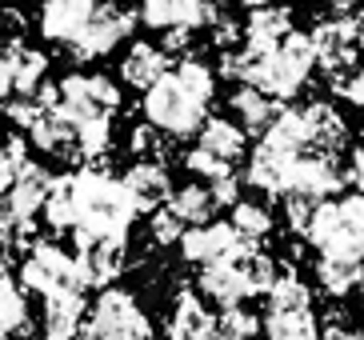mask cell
<instances>
[{
    "label": "cell",
    "mask_w": 364,
    "mask_h": 340,
    "mask_svg": "<svg viewBox=\"0 0 364 340\" xmlns=\"http://www.w3.org/2000/svg\"><path fill=\"white\" fill-rule=\"evenodd\" d=\"M216 92V76L208 64L184 56L181 64H172L168 73L144 92L140 108L149 117L152 128H161L164 137H188L208 120V105Z\"/></svg>",
    "instance_id": "6da1fadb"
},
{
    "label": "cell",
    "mask_w": 364,
    "mask_h": 340,
    "mask_svg": "<svg viewBox=\"0 0 364 340\" xmlns=\"http://www.w3.org/2000/svg\"><path fill=\"white\" fill-rule=\"evenodd\" d=\"M73 184V236L76 240H129V228L136 221L124 184L112 181L100 169L68 172Z\"/></svg>",
    "instance_id": "7a4b0ae2"
},
{
    "label": "cell",
    "mask_w": 364,
    "mask_h": 340,
    "mask_svg": "<svg viewBox=\"0 0 364 340\" xmlns=\"http://www.w3.org/2000/svg\"><path fill=\"white\" fill-rule=\"evenodd\" d=\"M304 240L321 256H344L364 260V196L344 201H316L304 228Z\"/></svg>",
    "instance_id": "3957f363"
},
{
    "label": "cell",
    "mask_w": 364,
    "mask_h": 340,
    "mask_svg": "<svg viewBox=\"0 0 364 340\" xmlns=\"http://www.w3.org/2000/svg\"><path fill=\"white\" fill-rule=\"evenodd\" d=\"M120 108V88L100 73H73L65 80H56V100L48 112L65 117L68 124H88V120H112Z\"/></svg>",
    "instance_id": "277c9868"
},
{
    "label": "cell",
    "mask_w": 364,
    "mask_h": 340,
    "mask_svg": "<svg viewBox=\"0 0 364 340\" xmlns=\"http://www.w3.org/2000/svg\"><path fill=\"white\" fill-rule=\"evenodd\" d=\"M85 340H152V320L140 312L129 288H105L88 309Z\"/></svg>",
    "instance_id": "5b68a950"
},
{
    "label": "cell",
    "mask_w": 364,
    "mask_h": 340,
    "mask_svg": "<svg viewBox=\"0 0 364 340\" xmlns=\"http://www.w3.org/2000/svg\"><path fill=\"white\" fill-rule=\"evenodd\" d=\"M132 28H136V9H129L124 0H100L92 21L68 41V56L73 60H97V56L112 53Z\"/></svg>",
    "instance_id": "8992f818"
},
{
    "label": "cell",
    "mask_w": 364,
    "mask_h": 340,
    "mask_svg": "<svg viewBox=\"0 0 364 340\" xmlns=\"http://www.w3.org/2000/svg\"><path fill=\"white\" fill-rule=\"evenodd\" d=\"M21 285L28 288V292H41V297L73 292V288L80 292V285H76V265H73V256H68L60 245H41V240H36V245L24 253Z\"/></svg>",
    "instance_id": "52a82bcc"
},
{
    "label": "cell",
    "mask_w": 364,
    "mask_h": 340,
    "mask_svg": "<svg viewBox=\"0 0 364 340\" xmlns=\"http://www.w3.org/2000/svg\"><path fill=\"white\" fill-rule=\"evenodd\" d=\"M344 188V169L328 152H300L284 172L280 196H309V201H328L332 192Z\"/></svg>",
    "instance_id": "ba28073f"
},
{
    "label": "cell",
    "mask_w": 364,
    "mask_h": 340,
    "mask_svg": "<svg viewBox=\"0 0 364 340\" xmlns=\"http://www.w3.org/2000/svg\"><path fill=\"white\" fill-rule=\"evenodd\" d=\"M312 53H316V64L328 73L332 88L344 80V73L356 64V21L353 16H332V21H321L309 32Z\"/></svg>",
    "instance_id": "9c48e42d"
},
{
    "label": "cell",
    "mask_w": 364,
    "mask_h": 340,
    "mask_svg": "<svg viewBox=\"0 0 364 340\" xmlns=\"http://www.w3.org/2000/svg\"><path fill=\"white\" fill-rule=\"evenodd\" d=\"M76 285L85 288H108L124 272V240H76Z\"/></svg>",
    "instance_id": "30bf717a"
},
{
    "label": "cell",
    "mask_w": 364,
    "mask_h": 340,
    "mask_svg": "<svg viewBox=\"0 0 364 340\" xmlns=\"http://www.w3.org/2000/svg\"><path fill=\"white\" fill-rule=\"evenodd\" d=\"M176 245H181L184 260H193V265L204 268V265H216V260L232 256L245 240L232 233L228 221H208V224H196V228H184V236Z\"/></svg>",
    "instance_id": "8fae6325"
},
{
    "label": "cell",
    "mask_w": 364,
    "mask_h": 340,
    "mask_svg": "<svg viewBox=\"0 0 364 340\" xmlns=\"http://www.w3.org/2000/svg\"><path fill=\"white\" fill-rule=\"evenodd\" d=\"M140 21L149 24V28H200V24H213L220 12L216 4L208 0H140Z\"/></svg>",
    "instance_id": "7c38bea8"
},
{
    "label": "cell",
    "mask_w": 364,
    "mask_h": 340,
    "mask_svg": "<svg viewBox=\"0 0 364 340\" xmlns=\"http://www.w3.org/2000/svg\"><path fill=\"white\" fill-rule=\"evenodd\" d=\"M120 184L129 192L136 216L164 208V204H168V192H172V181H168V172H164V164H152V160H136V164L120 176Z\"/></svg>",
    "instance_id": "4fadbf2b"
},
{
    "label": "cell",
    "mask_w": 364,
    "mask_h": 340,
    "mask_svg": "<svg viewBox=\"0 0 364 340\" xmlns=\"http://www.w3.org/2000/svg\"><path fill=\"white\" fill-rule=\"evenodd\" d=\"M236 253H240V248H236ZM236 253L225 256V260H216V265H204L200 280H196L200 297L216 300L220 309H236V304H245L248 300V285H245V272H240Z\"/></svg>",
    "instance_id": "5bb4252c"
},
{
    "label": "cell",
    "mask_w": 364,
    "mask_h": 340,
    "mask_svg": "<svg viewBox=\"0 0 364 340\" xmlns=\"http://www.w3.org/2000/svg\"><path fill=\"white\" fill-rule=\"evenodd\" d=\"M48 192H53V172L44 169V164H36V160H28V164L21 169V176L12 181L9 196H4V201H9L4 213L16 216V221H33V216L44 208Z\"/></svg>",
    "instance_id": "9a60e30c"
},
{
    "label": "cell",
    "mask_w": 364,
    "mask_h": 340,
    "mask_svg": "<svg viewBox=\"0 0 364 340\" xmlns=\"http://www.w3.org/2000/svg\"><path fill=\"white\" fill-rule=\"evenodd\" d=\"M100 0H44L41 4V32L48 41L68 44L76 32L92 21Z\"/></svg>",
    "instance_id": "2e32d148"
},
{
    "label": "cell",
    "mask_w": 364,
    "mask_h": 340,
    "mask_svg": "<svg viewBox=\"0 0 364 340\" xmlns=\"http://www.w3.org/2000/svg\"><path fill=\"white\" fill-rule=\"evenodd\" d=\"M240 32H245V48H252V53H272V48H280V41L292 32V12L284 9V4L252 9V16H248V24Z\"/></svg>",
    "instance_id": "e0dca14e"
},
{
    "label": "cell",
    "mask_w": 364,
    "mask_h": 340,
    "mask_svg": "<svg viewBox=\"0 0 364 340\" xmlns=\"http://www.w3.org/2000/svg\"><path fill=\"white\" fill-rule=\"evenodd\" d=\"M172 68V60L161 53V44H149V41H136L124 53V60H120V80L129 88H140V92H149L156 80H161L164 73Z\"/></svg>",
    "instance_id": "ac0fdd59"
},
{
    "label": "cell",
    "mask_w": 364,
    "mask_h": 340,
    "mask_svg": "<svg viewBox=\"0 0 364 340\" xmlns=\"http://www.w3.org/2000/svg\"><path fill=\"white\" fill-rule=\"evenodd\" d=\"M85 324V292H56L44 297V340H80Z\"/></svg>",
    "instance_id": "d6986e66"
},
{
    "label": "cell",
    "mask_w": 364,
    "mask_h": 340,
    "mask_svg": "<svg viewBox=\"0 0 364 340\" xmlns=\"http://www.w3.org/2000/svg\"><path fill=\"white\" fill-rule=\"evenodd\" d=\"M213 324L216 317L204 309V300L196 292H181L168 317V340H216Z\"/></svg>",
    "instance_id": "ffe728a7"
},
{
    "label": "cell",
    "mask_w": 364,
    "mask_h": 340,
    "mask_svg": "<svg viewBox=\"0 0 364 340\" xmlns=\"http://www.w3.org/2000/svg\"><path fill=\"white\" fill-rule=\"evenodd\" d=\"M304 117H309L312 152H328V156H336V152L348 144V124H344V117L332 105L312 100V105H304Z\"/></svg>",
    "instance_id": "44dd1931"
},
{
    "label": "cell",
    "mask_w": 364,
    "mask_h": 340,
    "mask_svg": "<svg viewBox=\"0 0 364 340\" xmlns=\"http://www.w3.org/2000/svg\"><path fill=\"white\" fill-rule=\"evenodd\" d=\"M196 132H200V144H196V149L208 152V156L225 160V164H236V160L245 156V128L232 124V120L208 117Z\"/></svg>",
    "instance_id": "7402d4cb"
},
{
    "label": "cell",
    "mask_w": 364,
    "mask_h": 340,
    "mask_svg": "<svg viewBox=\"0 0 364 340\" xmlns=\"http://www.w3.org/2000/svg\"><path fill=\"white\" fill-rule=\"evenodd\" d=\"M164 208H168L181 224H188V228L208 224L216 216V201H213V192L204 188V184H181V188H172Z\"/></svg>",
    "instance_id": "603a6c76"
},
{
    "label": "cell",
    "mask_w": 364,
    "mask_h": 340,
    "mask_svg": "<svg viewBox=\"0 0 364 340\" xmlns=\"http://www.w3.org/2000/svg\"><path fill=\"white\" fill-rule=\"evenodd\" d=\"M33 144L48 156H65V160H80L76 156V128L68 124L65 117H56V112H44L33 128Z\"/></svg>",
    "instance_id": "cb8c5ba5"
},
{
    "label": "cell",
    "mask_w": 364,
    "mask_h": 340,
    "mask_svg": "<svg viewBox=\"0 0 364 340\" xmlns=\"http://www.w3.org/2000/svg\"><path fill=\"white\" fill-rule=\"evenodd\" d=\"M264 340H321V320L316 312H268V320H260Z\"/></svg>",
    "instance_id": "d4e9b609"
},
{
    "label": "cell",
    "mask_w": 364,
    "mask_h": 340,
    "mask_svg": "<svg viewBox=\"0 0 364 340\" xmlns=\"http://www.w3.org/2000/svg\"><path fill=\"white\" fill-rule=\"evenodd\" d=\"M364 265L360 260H344V256H321L316 260V285L328 297H348L353 288H360Z\"/></svg>",
    "instance_id": "484cf974"
},
{
    "label": "cell",
    "mask_w": 364,
    "mask_h": 340,
    "mask_svg": "<svg viewBox=\"0 0 364 340\" xmlns=\"http://www.w3.org/2000/svg\"><path fill=\"white\" fill-rule=\"evenodd\" d=\"M9 56H12V88L21 96H33L41 88L44 73H48V56L28 48V44H21V41L9 44Z\"/></svg>",
    "instance_id": "4316f807"
},
{
    "label": "cell",
    "mask_w": 364,
    "mask_h": 340,
    "mask_svg": "<svg viewBox=\"0 0 364 340\" xmlns=\"http://www.w3.org/2000/svg\"><path fill=\"white\" fill-rule=\"evenodd\" d=\"M264 297H268V312H304V309H312V288L304 285L292 268H284V272L272 277V285H268Z\"/></svg>",
    "instance_id": "83f0119b"
},
{
    "label": "cell",
    "mask_w": 364,
    "mask_h": 340,
    "mask_svg": "<svg viewBox=\"0 0 364 340\" xmlns=\"http://www.w3.org/2000/svg\"><path fill=\"white\" fill-rule=\"evenodd\" d=\"M232 108H236V117L245 120V132H252V137H264L268 124H272V120H277V112H280V108L272 105L264 92L245 88V85L232 92Z\"/></svg>",
    "instance_id": "f1b7e54d"
},
{
    "label": "cell",
    "mask_w": 364,
    "mask_h": 340,
    "mask_svg": "<svg viewBox=\"0 0 364 340\" xmlns=\"http://www.w3.org/2000/svg\"><path fill=\"white\" fill-rule=\"evenodd\" d=\"M28 332V304L16 280L9 277V265H0V336Z\"/></svg>",
    "instance_id": "f546056e"
},
{
    "label": "cell",
    "mask_w": 364,
    "mask_h": 340,
    "mask_svg": "<svg viewBox=\"0 0 364 340\" xmlns=\"http://www.w3.org/2000/svg\"><path fill=\"white\" fill-rule=\"evenodd\" d=\"M228 224H232V233L240 236L245 245H260V240L272 233V216H268V208L257 201H236Z\"/></svg>",
    "instance_id": "4dcf8cb0"
},
{
    "label": "cell",
    "mask_w": 364,
    "mask_h": 340,
    "mask_svg": "<svg viewBox=\"0 0 364 340\" xmlns=\"http://www.w3.org/2000/svg\"><path fill=\"white\" fill-rule=\"evenodd\" d=\"M36 245V228L33 221H16V216L0 213V265L9 260V256H21Z\"/></svg>",
    "instance_id": "1f68e13d"
},
{
    "label": "cell",
    "mask_w": 364,
    "mask_h": 340,
    "mask_svg": "<svg viewBox=\"0 0 364 340\" xmlns=\"http://www.w3.org/2000/svg\"><path fill=\"white\" fill-rule=\"evenodd\" d=\"M213 332H216V340H257V332H260V317H252L248 309H225L220 317H216V324H213Z\"/></svg>",
    "instance_id": "d6a6232c"
},
{
    "label": "cell",
    "mask_w": 364,
    "mask_h": 340,
    "mask_svg": "<svg viewBox=\"0 0 364 340\" xmlns=\"http://www.w3.org/2000/svg\"><path fill=\"white\" fill-rule=\"evenodd\" d=\"M28 164V144L21 140V132L0 140V196H9L12 181L21 176V169Z\"/></svg>",
    "instance_id": "836d02e7"
},
{
    "label": "cell",
    "mask_w": 364,
    "mask_h": 340,
    "mask_svg": "<svg viewBox=\"0 0 364 340\" xmlns=\"http://www.w3.org/2000/svg\"><path fill=\"white\" fill-rule=\"evenodd\" d=\"M132 152H136V160H152V164H161L164 156H168V137H164L161 128H152V124H136L132 128Z\"/></svg>",
    "instance_id": "e575fe53"
},
{
    "label": "cell",
    "mask_w": 364,
    "mask_h": 340,
    "mask_svg": "<svg viewBox=\"0 0 364 340\" xmlns=\"http://www.w3.org/2000/svg\"><path fill=\"white\" fill-rule=\"evenodd\" d=\"M184 164H188V172H196L204 184H216V181H228V176H236L232 164H225V160L208 156V152H200V149L188 152V156H184Z\"/></svg>",
    "instance_id": "d590c367"
},
{
    "label": "cell",
    "mask_w": 364,
    "mask_h": 340,
    "mask_svg": "<svg viewBox=\"0 0 364 340\" xmlns=\"http://www.w3.org/2000/svg\"><path fill=\"white\" fill-rule=\"evenodd\" d=\"M149 236L156 240V245H176V240L184 236V224L176 221L168 208H156V213H152V221H149Z\"/></svg>",
    "instance_id": "8d00e7d4"
},
{
    "label": "cell",
    "mask_w": 364,
    "mask_h": 340,
    "mask_svg": "<svg viewBox=\"0 0 364 340\" xmlns=\"http://www.w3.org/2000/svg\"><path fill=\"white\" fill-rule=\"evenodd\" d=\"M44 112H48V108H44L36 96H16V100L9 105V120H12L16 128H33L36 120L44 117Z\"/></svg>",
    "instance_id": "74e56055"
},
{
    "label": "cell",
    "mask_w": 364,
    "mask_h": 340,
    "mask_svg": "<svg viewBox=\"0 0 364 340\" xmlns=\"http://www.w3.org/2000/svg\"><path fill=\"white\" fill-rule=\"evenodd\" d=\"M312 208H316V201H309V196H284V216H289V224H292L296 236H304Z\"/></svg>",
    "instance_id": "f35d334b"
},
{
    "label": "cell",
    "mask_w": 364,
    "mask_h": 340,
    "mask_svg": "<svg viewBox=\"0 0 364 340\" xmlns=\"http://www.w3.org/2000/svg\"><path fill=\"white\" fill-rule=\"evenodd\" d=\"M236 41H245L240 24L228 21V16H216V21H213V44H216V48H225V53H232Z\"/></svg>",
    "instance_id": "ab89813d"
},
{
    "label": "cell",
    "mask_w": 364,
    "mask_h": 340,
    "mask_svg": "<svg viewBox=\"0 0 364 340\" xmlns=\"http://www.w3.org/2000/svg\"><path fill=\"white\" fill-rule=\"evenodd\" d=\"M336 92H341L344 100H353V105H360V108H364V64L356 68L353 76H344L341 85H336Z\"/></svg>",
    "instance_id": "60d3db41"
},
{
    "label": "cell",
    "mask_w": 364,
    "mask_h": 340,
    "mask_svg": "<svg viewBox=\"0 0 364 340\" xmlns=\"http://www.w3.org/2000/svg\"><path fill=\"white\" fill-rule=\"evenodd\" d=\"M193 48V32L188 28H168L164 32V44H161V53L168 56V53H188Z\"/></svg>",
    "instance_id": "b9f144b4"
},
{
    "label": "cell",
    "mask_w": 364,
    "mask_h": 340,
    "mask_svg": "<svg viewBox=\"0 0 364 340\" xmlns=\"http://www.w3.org/2000/svg\"><path fill=\"white\" fill-rule=\"evenodd\" d=\"M12 44V41H9ZM9 44H0V100H9L16 88H12V56H9Z\"/></svg>",
    "instance_id": "7bdbcfd3"
},
{
    "label": "cell",
    "mask_w": 364,
    "mask_h": 340,
    "mask_svg": "<svg viewBox=\"0 0 364 340\" xmlns=\"http://www.w3.org/2000/svg\"><path fill=\"white\" fill-rule=\"evenodd\" d=\"M344 184H353L356 196H364V149L353 152V164H348V172H344Z\"/></svg>",
    "instance_id": "ee69618b"
},
{
    "label": "cell",
    "mask_w": 364,
    "mask_h": 340,
    "mask_svg": "<svg viewBox=\"0 0 364 340\" xmlns=\"http://www.w3.org/2000/svg\"><path fill=\"white\" fill-rule=\"evenodd\" d=\"M353 21H356V53H364V9L356 12Z\"/></svg>",
    "instance_id": "f6af8a7d"
},
{
    "label": "cell",
    "mask_w": 364,
    "mask_h": 340,
    "mask_svg": "<svg viewBox=\"0 0 364 340\" xmlns=\"http://www.w3.org/2000/svg\"><path fill=\"white\" fill-rule=\"evenodd\" d=\"M228 4H245V9H264L268 0H228Z\"/></svg>",
    "instance_id": "bcb514c9"
},
{
    "label": "cell",
    "mask_w": 364,
    "mask_h": 340,
    "mask_svg": "<svg viewBox=\"0 0 364 340\" xmlns=\"http://www.w3.org/2000/svg\"><path fill=\"white\" fill-rule=\"evenodd\" d=\"M360 300H364V277H360Z\"/></svg>",
    "instance_id": "7dc6e473"
},
{
    "label": "cell",
    "mask_w": 364,
    "mask_h": 340,
    "mask_svg": "<svg viewBox=\"0 0 364 340\" xmlns=\"http://www.w3.org/2000/svg\"><path fill=\"white\" fill-rule=\"evenodd\" d=\"M0 340H12V336H0Z\"/></svg>",
    "instance_id": "c3c4849f"
},
{
    "label": "cell",
    "mask_w": 364,
    "mask_h": 340,
    "mask_svg": "<svg viewBox=\"0 0 364 340\" xmlns=\"http://www.w3.org/2000/svg\"><path fill=\"white\" fill-rule=\"evenodd\" d=\"M360 340H364V336H360Z\"/></svg>",
    "instance_id": "681fc988"
}]
</instances>
